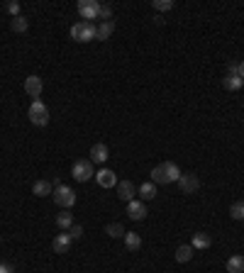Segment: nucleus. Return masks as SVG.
<instances>
[{"label": "nucleus", "instance_id": "obj_31", "mask_svg": "<svg viewBox=\"0 0 244 273\" xmlns=\"http://www.w3.org/2000/svg\"><path fill=\"white\" fill-rule=\"evenodd\" d=\"M237 68H239V61H230L227 64V73H237Z\"/></svg>", "mask_w": 244, "mask_h": 273}, {"label": "nucleus", "instance_id": "obj_23", "mask_svg": "<svg viewBox=\"0 0 244 273\" xmlns=\"http://www.w3.org/2000/svg\"><path fill=\"white\" fill-rule=\"evenodd\" d=\"M10 27H13V32H17V34H25L29 29V22L25 15H20V17H13V22H10Z\"/></svg>", "mask_w": 244, "mask_h": 273}, {"label": "nucleus", "instance_id": "obj_2", "mask_svg": "<svg viewBox=\"0 0 244 273\" xmlns=\"http://www.w3.org/2000/svg\"><path fill=\"white\" fill-rule=\"evenodd\" d=\"M27 117L32 124L47 127V124H49V110H47V105H44L42 100H32V105H29V110H27Z\"/></svg>", "mask_w": 244, "mask_h": 273}, {"label": "nucleus", "instance_id": "obj_8", "mask_svg": "<svg viewBox=\"0 0 244 273\" xmlns=\"http://www.w3.org/2000/svg\"><path fill=\"white\" fill-rule=\"evenodd\" d=\"M95 180H98L100 188H117V176H115V171H110V168L95 171Z\"/></svg>", "mask_w": 244, "mask_h": 273}, {"label": "nucleus", "instance_id": "obj_20", "mask_svg": "<svg viewBox=\"0 0 244 273\" xmlns=\"http://www.w3.org/2000/svg\"><path fill=\"white\" fill-rule=\"evenodd\" d=\"M210 244H213L210 234H205V232L193 234V242H190V246H193V249H210Z\"/></svg>", "mask_w": 244, "mask_h": 273}, {"label": "nucleus", "instance_id": "obj_32", "mask_svg": "<svg viewBox=\"0 0 244 273\" xmlns=\"http://www.w3.org/2000/svg\"><path fill=\"white\" fill-rule=\"evenodd\" d=\"M237 76H239V78H242V81H244V59H242V61H239V68H237Z\"/></svg>", "mask_w": 244, "mask_h": 273}, {"label": "nucleus", "instance_id": "obj_10", "mask_svg": "<svg viewBox=\"0 0 244 273\" xmlns=\"http://www.w3.org/2000/svg\"><path fill=\"white\" fill-rule=\"evenodd\" d=\"M137 195V188L132 180H122V183H117V198H120L122 203H132Z\"/></svg>", "mask_w": 244, "mask_h": 273}, {"label": "nucleus", "instance_id": "obj_25", "mask_svg": "<svg viewBox=\"0 0 244 273\" xmlns=\"http://www.w3.org/2000/svg\"><path fill=\"white\" fill-rule=\"evenodd\" d=\"M151 5H154L156 13H169V10H174V0H154Z\"/></svg>", "mask_w": 244, "mask_h": 273}, {"label": "nucleus", "instance_id": "obj_27", "mask_svg": "<svg viewBox=\"0 0 244 273\" xmlns=\"http://www.w3.org/2000/svg\"><path fill=\"white\" fill-rule=\"evenodd\" d=\"M68 237H71V242H78V239H83V227H81V224H73V227L68 230Z\"/></svg>", "mask_w": 244, "mask_h": 273}, {"label": "nucleus", "instance_id": "obj_4", "mask_svg": "<svg viewBox=\"0 0 244 273\" xmlns=\"http://www.w3.org/2000/svg\"><path fill=\"white\" fill-rule=\"evenodd\" d=\"M52 198H54V203L59 205V207H64V210H68V207H73L76 205V193H73V188H68V186H56L54 193H52Z\"/></svg>", "mask_w": 244, "mask_h": 273}, {"label": "nucleus", "instance_id": "obj_17", "mask_svg": "<svg viewBox=\"0 0 244 273\" xmlns=\"http://www.w3.org/2000/svg\"><path fill=\"white\" fill-rule=\"evenodd\" d=\"M112 32H115V22L110 20V22H100L98 25V34H95V39H100V41H105L112 37Z\"/></svg>", "mask_w": 244, "mask_h": 273}, {"label": "nucleus", "instance_id": "obj_13", "mask_svg": "<svg viewBox=\"0 0 244 273\" xmlns=\"http://www.w3.org/2000/svg\"><path fill=\"white\" fill-rule=\"evenodd\" d=\"M110 159V151L105 144H93V149H91V161L95 164H105Z\"/></svg>", "mask_w": 244, "mask_h": 273}, {"label": "nucleus", "instance_id": "obj_24", "mask_svg": "<svg viewBox=\"0 0 244 273\" xmlns=\"http://www.w3.org/2000/svg\"><path fill=\"white\" fill-rule=\"evenodd\" d=\"M105 234L112 237V239H120V237H125V227H122L120 222H110L108 227H105Z\"/></svg>", "mask_w": 244, "mask_h": 273}, {"label": "nucleus", "instance_id": "obj_19", "mask_svg": "<svg viewBox=\"0 0 244 273\" xmlns=\"http://www.w3.org/2000/svg\"><path fill=\"white\" fill-rule=\"evenodd\" d=\"M227 273H244V256L242 254H234L227 259Z\"/></svg>", "mask_w": 244, "mask_h": 273}, {"label": "nucleus", "instance_id": "obj_14", "mask_svg": "<svg viewBox=\"0 0 244 273\" xmlns=\"http://www.w3.org/2000/svg\"><path fill=\"white\" fill-rule=\"evenodd\" d=\"M56 224H59V230H61V232H68L76 222H73V215H71L68 210H61V212L56 215Z\"/></svg>", "mask_w": 244, "mask_h": 273}, {"label": "nucleus", "instance_id": "obj_26", "mask_svg": "<svg viewBox=\"0 0 244 273\" xmlns=\"http://www.w3.org/2000/svg\"><path fill=\"white\" fill-rule=\"evenodd\" d=\"M230 215L234 219H244V200H239V203H234L230 207Z\"/></svg>", "mask_w": 244, "mask_h": 273}, {"label": "nucleus", "instance_id": "obj_15", "mask_svg": "<svg viewBox=\"0 0 244 273\" xmlns=\"http://www.w3.org/2000/svg\"><path fill=\"white\" fill-rule=\"evenodd\" d=\"M125 246H127V251H139L142 249V237L137 232H125Z\"/></svg>", "mask_w": 244, "mask_h": 273}, {"label": "nucleus", "instance_id": "obj_30", "mask_svg": "<svg viewBox=\"0 0 244 273\" xmlns=\"http://www.w3.org/2000/svg\"><path fill=\"white\" fill-rule=\"evenodd\" d=\"M0 273H15L13 263H0Z\"/></svg>", "mask_w": 244, "mask_h": 273}, {"label": "nucleus", "instance_id": "obj_28", "mask_svg": "<svg viewBox=\"0 0 244 273\" xmlns=\"http://www.w3.org/2000/svg\"><path fill=\"white\" fill-rule=\"evenodd\" d=\"M100 20L103 22H110L112 20V8L110 5H100Z\"/></svg>", "mask_w": 244, "mask_h": 273}, {"label": "nucleus", "instance_id": "obj_11", "mask_svg": "<svg viewBox=\"0 0 244 273\" xmlns=\"http://www.w3.org/2000/svg\"><path fill=\"white\" fill-rule=\"evenodd\" d=\"M71 237H68V232H61L54 237V242H52V249H54V254H66L68 249H71Z\"/></svg>", "mask_w": 244, "mask_h": 273}, {"label": "nucleus", "instance_id": "obj_21", "mask_svg": "<svg viewBox=\"0 0 244 273\" xmlns=\"http://www.w3.org/2000/svg\"><path fill=\"white\" fill-rule=\"evenodd\" d=\"M32 193L39 195V198H44V195H52V193H54V186H52L49 180H37V183L32 186Z\"/></svg>", "mask_w": 244, "mask_h": 273}, {"label": "nucleus", "instance_id": "obj_9", "mask_svg": "<svg viewBox=\"0 0 244 273\" xmlns=\"http://www.w3.org/2000/svg\"><path fill=\"white\" fill-rule=\"evenodd\" d=\"M42 90H44V83H42L39 76H27V78H25V93H27L29 98L39 100Z\"/></svg>", "mask_w": 244, "mask_h": 273}, {"label": "nucleus", "instance_id": "obj_18", "mask_svg": "<svg viewBox=\"0 0 244 273\" xmlns=\"http://www.w3.org/2000/svg\"><path fill=\"white\" fill-rule=\"evenodd\" d=\"M137 195H139V198H142V200H154V198H156V186H154V183H142V186H139V188H137Z\"/></svg>", "mask_w": 244, "mask_h": 273}, {"label": "nucleus", "instance_id": "obj_5", "mask_svg": "<svg viewBox=\"0 0 244 273\" xmlns=\"http://www.w3.org/2000/svg\"><path fill=\"white\" fill-rule=\"evenodd\" d=\"M71 176L76 178L78 183H86V180H91L95 178V171H93V161H88V159H78L73 168H71Z\"/></svg>", "mask_w": 244, "mask_h": 273}, {"label": "nucleus", "instance_id": "obj_22", "mask_svg": "<svg viewBox=\"0 0 244 273\" xmlns=\"http://www.w3.org/2000/svg\"><path fill=\"white\" fill-rule=\"evenodd\" d=\"M193 251H195V249H193L190 244H181L176 249V261L178 263H188V261L193 259Z\"/></svg>", "mask_w": 244, "mask_h": 273}, {"label": "nucleus", "instance_id": "obj_6", "mask_svg": "<svg viewBox=\"0 0 244 273\" xmlns=\"http://www.w3.org/2000/svg\"><path fill=\"white\" fill-rule=\"evenodd\" d=\"M78 15L83 22H93L100 17V3L98 0H78Z\"/></svg>", "mask_w": 244, "mask_h": 273}, {"label": "nucleus", "instance_id": "obj_16", "mask_svg": "<svg viewBox=\"0 0 244 273\" xmlns=\"http://www.w3.org/2000/svg\"><path fill=\"white\" fill-rule=\"evenodd\" d=\"M242 85H244V81L237 73H227V76L222 78V88H225V90H239Z\"/></svg>", "mask_w": 244, "mask_h": 273}, {"label": "nucleus", "instance_id": "obj_12", "mask_svg": "<svg viewBox=\"0 0 244 273\" xmlns=\"http://www.w3.org/2000/svg\"><path fill=\"white\" fill-rule=\"evenodd\" d=\"M127 215H130V219L139 222V219L147 217V207L142 200H132V203H127Z\"/></svg>", "mask_w": 244, "mask_h": 273}, {"label": "nucleus", "instance_id": "obj_1", "mask_svg": "<svg viewBox=\"0 0 244 273\" xmlns=\"http://www.w3.org/2000/svg\"><path fill=\"white\" fill-rule=\"evenodd\" d=\"M151 183L154 186H169V183H178V178H181V168H178L174 161H164V164L154 166L151 168Z\"/></svg>", "mask_w": 244, "mask_h": 273}, {"label": "nucleus", "instance_id": "obj_3", "mask_svg": "<svg viewBox=\"0 0 244 273\" xmlns=\"http://www.w3.org/2000/svg\"><path fill=\"white\" fill-rule=\"evenodd\" d=\"M95 34H98V27H95V22H76L73 27H71V39L76 41H93Z\"/></svg>", "mask_w": 244, "mask_h": 273}, {"label": "nucleus", "instance_id": "obj_7", "mask_svg": "<svg viewBox=\"0 0 244 273\" xmlns=\"http://www.w3.org/2000/svg\"><path fill=\"white\" fill-rule=\"evenodd\" d=\"M178 188H181V193L190 195V193H195L198 188H200V178L195 176V173H181V178H178Z\"/></svg>", "mask_w": 244, "mask_h": 273}, {"label": "nucleus", "instance_id": "obj_29", "mask_svg": "<svg viewBox=\"0 0 244 273\" xmlns=\"http://www.w3.org/2000/svg\"><path fill=\"white\" fill-rule=\"evenodd\" d=\"M5 10H8V13L13 15V17H20V3H17V0H13V3H8V5H5Z\"/></svg>", "mask_w": 244, "mask_h": 273}]
</instances>
